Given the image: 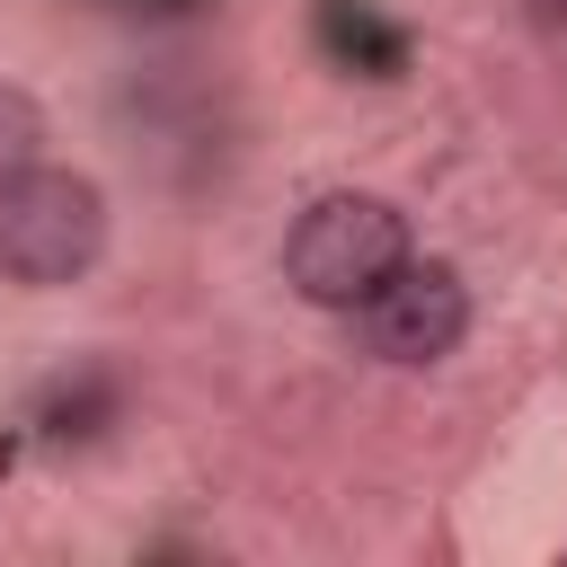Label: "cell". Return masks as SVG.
Segmentation results:
<instances>
[{"instance_id": "obj_4", "label": "cell", "mask_w": 567, "mask_h": 567, "mask_svg": "<svg viewBox=\"0 0 567 567\" xmlns=\"http://www.w3.org/2000/svg\"><path fill=\"white\" fill-rule=\"evenodd\" d=\"M27 159H44V106L18 80H0V177H18Z\"/></svg>"}, {"instance_id": "obj_2", "label": "cell", "mask_w": 567, "mask_h": 567, "mask_svg": "<svg viewBox=\"0 0 567 567\" xmlns=\"http://www.w3.org/2000/svg\"><path fill=\"white\" fill-rule=\"evenodd\" d=\"M106 257V195L80 168L27 159L0 177V275L27 292H62Z\"/></svg>"}, {"instance_id": "obj_1", "label": "cell", "mask_w": 567, "mask_h": 567, "mask_svg": "<svg viewBox=\"0 0 567 567\" xmlns=\"http://www.w3.org/2000/svg\"><path fill=\"white\" fill-rule=\"evenodd\" d=\"M408 257H416L408 213L390 195H363V186H337V195L301 204V221L284 230V284L319 310H363Z\"/></svg>"}, {"instance_id": "obj_3", "label": "cell", "mask_w": 567, "mask_h": 567, "mask_svg": "<svg viewBox=\"0 0 567 567\" xmlns=\"http://www.w3.org/2000/svg\"><path fill=\"white\" fill-rule=\"evenodd\" d=\"M354 337L372 363L390 372H434L461 337H470V284L443 266V257H408L363 310H354Z\"/></svg>"}, {"instance_id": "obj_5", "label": "cell", "mask_w": 567, "mask_h": 567, "mask_svg": "<svg viewBox=\"0 0 567 567\" xmlns=\"http://www.w3.org/2000/svg\"><path fill=\"white\" fill-rule=\"evenodd\" d=\"M523 18H532L540 35H567V0H523Z\"/></svg>"}]
</instances>
